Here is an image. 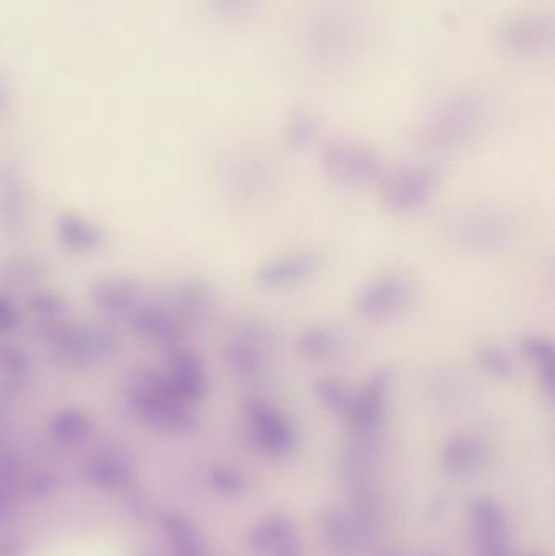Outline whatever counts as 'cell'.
Segmentation results:
<instances>
[{
  "instance_id": "cell-1",
  "label": "cell",
  "mask_w": 555,
  "mask_h": 556,
  "mask_svg": "<svg viewBox=\"0 0 555 556\" xmlns=\"http://www.w3.org/2000/svg\"><path fill=\"white\" fill-rule=\"evenodd\" d=\"M365 0H320L308 15L305 49L320 70H339L349 64L367 35Z\"/></svg>"
},
{
  "instance_id": "cell-2",
  "label": "cell",
  "mask_w": 555,
  "mask_h": 556,
  "mask_svg": "<svg viewBox=\"0 0 555 556\" xmlns=\"http://www.w3.org/2000/svg\"><path fill=\"white\" fill-rule=\"evenodd\" d=\"M277 350V334L259 319L241 322L232 332L225 350L228 368L238 381L259 384L271 370Z\"/></svg>"
},
{
  "instance_id": "cell-3",
  "label": "cell",
  "mask_w": 555,
  "mask_h": 556,
  "mask_svg": "<svg viewBox=\"0 0 555 556\" xmlns=\"http://www.w3.org/2000/svg\"><path fill=\"white\" fill-rule=\"evenodd\" d=\"M484 109L476 95L458 93L443 101L425 124L422 139L435 150H453L466 144L481 126Z\"/></svg>"
},
{
  "instance_id": "cell-4",
  "label": "cell",
  "mask_w": 555,
  "mask_h": 556,
  "mask_svg": "<svg viewBox=\"0 0 555 556\" xmlns=\"http://www.w3.org/2000/svg\"><path fill=\"white\" fill-rule=\"evenodd\" d=\"M321 168L329 181L344 187H367L380 184L385 176V165L373 148L334 140L321 153Z\"/></svg>"
},
{
  "instance_id": "cell-5",
  "label": "cell",
  "mask_w": 555,
  "mask_h": 556,
  "mask_svg": "<svg viewBox=\"0 0 555 556\" xmlns=\"http://www.w3.org/2000/svg\"><path fill=\"white\" fill-rule=\"evenodd\" d=\"M442 184V171L435 165L403 166L385 173L380 181V194L389 212L416 213L429 204Z\"/></svg>"
},
{
  "instance_id": "cell-6",
  "label": "cell",
  "mask_w": 555,
  "mask_h": 556,
  "mask_svg": "<svg viewBox=\"0 0 555 556\" xmlns=\"http://www.w3.org/2000/svg\"><path fill=\"white\" fill-rule=\"evenodd\" d=\"M417 288L403 274H386L363 285L355 298L359 316L372 322H385L406 314L416 301Z\"/></svg>"
},
{
  "instance_id": "cell-7",
  "label": "cell",
  "mask_w": 555,
  "mask_h": 556,
  "mask_svg": "<svg viewBox=\"0 0 555 556\" xmlns=\"http://www.w3.org/2000/svg\"><path fill=\"white\" fill-rule=\"evenodd\" d=\"M248 436L251 444L266 456H287L295 448V428L284 413L261 399H250L245 405Z\"/></svg>"
},
{
  "instance_id": "cell-8",
  "label": "cell",
  "mask_w": 555,
  "mask_h": 556,
  "mask_svg": "<svg viewBox=\"0 0 555 556\" xmlns=\"http://www.w3.org/2000/svg\"><path fill=\"white\" fill-rule=\"evenodd\" d=\"M394 370L391 366H381L372 371L367 381L354 392L346 417L350 426L362 438L372 436L385 420L389 394L393 389Z\"/></svg>"
},
{
  "instance_id": "cell-9",
  "label": "cell",
  "mask_w": 555,
  "mask_h": 556,
  "mask_svg": "<svg viewBox=\"0 0 555 556\" xmlns=\"http://www.w3.org/2000/svg\"><path fill=\"white\" fill-rule=\"evenodd\" d=\"M323 265L324 257L318 252H292L274 257L254 272V285L266 292L287 290L316 277Z\"/></svg>"
},
{
  "instance_id": "cell-10",
  "label": "cell",
  "mask_w": 555,
  "mask_h": 556,
  "mask_svg": "<svg viewBox=\"0 0 555 556\" xmlns=\"http://www.w3.org/2000/svg\"><path fill=\"white\" fill-rule=\"evenodd\" d=\"M499 41L513 56L533 57L549 51L554 41L551 18L541 15H518L500 25Z\"/></svg>"
},
{
  "instance_id": "cell-11",
  "label": "cell",
  "mask_w": 555,
  "mask_h": 556,
  "mask_svg": "<svg viewBox=\"0 0 555 556\" xmlns=\"http://www.w3.org/2000/svg\"><path fill=\"white\" fill-rule=\"evenodd\" d=\"M512 231L508 218L500 212L469 213L456 220L451 226V236L464 249L471 251H490L499 248L503 241H507Z\"/></svg>"
},
{
  "instance_id": "cell-12",
  "label": "cell",
  "mask_w": 555,
  "mask_h": 556,
  "mask_svg": "<svg viewBox=\"0 0 555 556\" xmlns=\"http://www.w3.org/2000/svg\"><path fill=\"white\" fill-rule=\"evenodd\" d=\"M477 556H512L508 542L507 517L492 498H479L471 508Z\"/></svg>"
},
{
  "instance_id": "cell-13",
  "label": "cell",
  "mask_w": 555,
  "mask_h": 556,
  "mask_svg": "<svg viewBox=\"0 0 555 556\" xmlns=\"http://www.w3.org/2000/svg\"><path fill=\"white\" fill-rule=\"evenodd\" d=\"M490 451L484 439L476 435H456L442 449V467L450 477H469L486 467Z\"/></svg>"
},
{
  "instance_id": "cell-14",
  "label": "cell",
  "mask_w": 555,
  "mask_h": 556,
  "mask_svg": "<svg viewBox=\"0 0 555 556\" xmlns=\"http://www.w3.org/2000/svg\"><path fill=\"white\" fill-rule=\"evenodd\" d=\"M520 352L533 366L539 384L547 396L554 397L555 348L554 342L544 335L529 334L520 340Z\"/></svg>"
},
{
  "instance_id": "cell-15",
  "label": "cell",
  "mask_w": 555,
  "mask_h": 556,
  "mask_svg": "<svg viewBox=\"0 0 555 556\" xmlns=\"http://www.w3.org/2000/svg\"><path fill=\"white\" fill-rule=\"evenodd\" d=\"M342 340L337 332L326 326L308 327L298 335L295 352L311 363L333 360L341 352Z\"/></svg>"
},
{
  "instance_id": "cell-16",
  "label": "cell",
  "mask_w": 555,
  "mask_h": 556,
  "mask_svg": "<svg viewBox=\"0 0 555 556\" xmlns=\"http://www.w3.org/2000/svg\"><path fill=\"white\" fill-rule=\"evenodd\" d=\"M323 532L337 555L352 556L359 547V530L342 509L331 508L324 513Z\"/></svg>"
},
{
  "instance_id": "cell-17",
  "label": "cell",
  "mask_w": 555,
  "mask_h": 556,
  "mask_svg": "<svg viewBox=\"0 0 555 556\" xmlns=\"http://www.w3.org/2000/svg\"><path fill=\"white\" fill-rule=\"evenodd\" d=\"M295 530L289 517L282 513H272L264 517L250 532V545L258 553L276 550L282 540Z\"/></svg>"
},
{
  "instance_id": "cell-18",
  "label": "cell",
  "mask_w": 555,
  "mask_h": 556,
  "mask_svg": "<svg viewBox=\"0 0 555 556\" xmlns=\"http://www.w3.org/2000/svg\"><path fill=\"white\" fill-rule=\"evenodd\" d=\"M206 374L199 358L183 353L176 361V391L183 399H201L206 392Z\"/></svg>"
},
{
  "instance_id": "cell-19",
  "label": "cell",
  "mask_w": 555,
  "mask_h": 556,
  "mask_svg": "<svg viewBox=\"0 0 555 556\" xmlns=\"http://www.w3.org/2000/svg\"><path fill=\"white\" fill-rule=\"evenodd\" d=\"M167 532L175 556H209L199 530L184 517L173 516L167 521Z\"/></svg>"
},
{
  "instance_id": "cell-20",
  "label": "cell",
  "mask_w": 555,
  "mask_h": 556,
  "mask_svg": "<svg viewBox=\"0 0 555 556\" xmlns=\"http://www.w3.org/2000/svg\"><path fill=\"white\" fill-rule=\"evenodd\" d=\"M313 394L326 409L346 417L354 391L336 376H320L313 381Z\"/></svg>"
},
{
  "instance_id": "cell-21",
  "label": "cell",
  "mask_w": 555,
  "mask_h": 556,
  "mask_svg": "<svg viewBox=\"0 0 555 556\" xmlns=\"http://www.w3.org/2000/svg\"><path fill=\"white\" fill-rule=\"evenodd\" d=\"M476 361L487 376L495 379L512 378L515 374V363L510 353L499 345L487 344L477 348Z\"/></svg>"
},
{
  "instance_id": "cell-22",
  "label": "cell",
  "mask_w": 555,
  "mask_h": 556,
  "mask_svg": "<svg viewBox=\"0 0 555 556\" xmlns=\"http://www.w3.org/2000/svg\"><path fill=\"white\" fill-rule=\"evenodd\" d=\"M316 132H318V126L310 114H293L289 126H287V140L293 150H305L315 142Z\"/></svg>"
},
{
  "instance_id": "cell-23",
  "label": "cell",
  "mask_w": 555,
  "mask_h": 556,
  "mask_svg": "<svg viewBox=\"0 0 555 556\" xmlns=\"http://www.w3.org/2000/svg\"><path fill=\"white\" fill-rule=\"evenodd\" d=\"M88 477L103 487H119L126 482L127 470L111 459H100L88 467Z\"/></svg>"
},
{
  "instance_id": "cell-24",
  "label": "cell",
  "mask_w": 555,
  "mask_h": 556,
  "mask_svg": "<svg viewBox=\"0 0 555 556\" xmlns=\"http://www.w3.org/2000/svg\"><path fill=\"white\" fill-rule=\"evenodd\" d=\"M210 482L225 495L238 496L246 490V478L238 470L219 467L212 470Z\"/></svg>"
},
{
  "instance_id": "cell-25",
  "label": "cell",
  "mask_w": 555,
  "mask_h": 556,
  "mask_svg": "<svg viewBox=\"0 0 555 556\" xmlns=\"http://www.w3.org/2000/svg\"><path fill=\"white\" fill-rule=\"evenodd\" d=\"M258 0H210L217 14L228 20H241L253 14Z\"/></svg>"
},
{
  "instance_id": "cell-26",
  "label": "cell",
  "mask_w": 555,
  "mask_h": 556,
  "mask_svg": "<svg viewBox=\"0 0 555 556\" xmlns=\"http://www.w3.org/2000/svg\"><path fill=\"white\" fill-rule=\"evenodd\" d=\"M276 556H302V540L297 532L292 530L282 542L277 545Z\"/></svg>"
},
{
  "instance_id": "cell-27",
  "label": "cell",
  "mask_w": 555,
  "mask_h": 556,
  "mask_svg": "<svg viewBox=\"0 0 555 556\" xmlns=\"http://www.w3.org/2000/svg\"><path fill=\"white\" fill-rule=\"evenodd\" d=\"M4 100H5V90L4 87L0 85V106L4 105Z\"/></svg>"
},
{
  "instance_id": "cell-28",
  "label": "cell",
  "mask_w": 555,
  "mask_h": 556,
  "mask_svg": "<svg viewBox=\"0 0 555 556\" xmlns=\"http://www.w3.org/2000/svg\"><path fill=\"white\" fill-rule=\"evenodd\" d=\"M380 556H398V555H394V553L385 552L383 553V555Z\"/></svg>"
},
{
  "instance_id": "cell-29",
  "label": "cell",
  "mask_w": 555,
  "mask_h": 556,
  "mask_svg": "<svg viewBox=\"0 0 555 556\" xmlns=\"http://www.w3.org/2000/svg\"><path fill=\"white\" fill-rule=\"evenodd\" d=\"M526 556H542L541 553H529V555Z\"/></svg>"
}]
</instances>
